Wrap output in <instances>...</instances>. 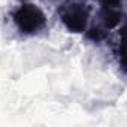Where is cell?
<instances>
[{
  "label": "cell",
  "instance_id": "2",
  "mask_svg": "<svg viewBox=\"0 0 127 127\" xmlns=\"http://www.w3.org/2000/svg\"><path fill=\"white\" fill-rule=\"evenodd\" d=\"M58 15L61 23L64 24V27L69 32L84 33L87 30L88 20H90V6L82 2L70 0L58 9Z\"/></svg>",
  "mask_w": 127,
  "mask_h": 127
},
{
  "label": "cell",
  "instance_id": "3",
  "mask_svg": "<svg viewBox=\"0 0 127 127\" xmlns=\"http://www.w3.org/2000/svg\"><path fill=\"white\" fill-rule=\"evenodd\" d=\"M123 18V0H100V26L105 30L115 29Z\"/></svg>",
  "mask_w": 127,
  "mask_h": 127
},
{
  "label": "cell",
  "instance_id": "1",
  "mask_svg": "<svg viewBox=\"0 0 127 127\" xmlns=\"http://www.w3.org/2000/svg\"><path fill=\"white\" fill-rule=\"evenodd\" d=\"M17 29L23 34H36L46 26V17L42 9L33 3H24L12 14Z\"/></svg>",
  "mask_w": 127,
  "mask_h": 127
},
{
  "label": "cell",
  "instance_id": "4",
  "mask_svg": "<svg viewBox=\"0 0 127 127\" xmlns=\"http://www.w3.org/2000/svg\"><path fill=\"white\" fill-rule=\"evenodd\" d=\"M118 57L124 69H127V23L120 30V43H118Z\"/></svg>",
  "mask_w": 127,
  "mask_h": 127
}]
</instances>
